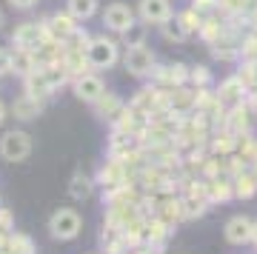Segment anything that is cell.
<instances>
[{
    "instance_id": "6da1fadb",
    "label": "cell",
    "mask_w": 257,
    "mask_h": 254,
    "mask_svg": "<svg viewBox=\"0 0 257 254\" xmlns=\"http://www.w3.org/2000/svg\"><path fill=\"white\" fill-rule=\"evenodd\" d=\"M86 60L92 69L103 72V69H111V66L120 60V43H114L111 37L100 35V37H92L89 46H86Z\"/></svg>"
},
{
    "instance_id": "7a4b0ae2",
    "label": "cell",
    "mask_w": 257,
    "mask_h": 254,
    "mask_svg": "<svg viewBox=\"0 0 257 254\" xmlns=\"http://www.w3.org/2000/svg\"><path fill=\"white\" fill-rule=\"evenodd\" d=\"M32 155V137L23 129H12L0 137V157L9 160V163H20Z\"/></svg>"
},
{
    "instance_id": "3957f363",
    "label": "cell",
    "mask_w": 257,
    "mask_h": 254,
    "mask_svg": "<svg viewBox=\"0 0 257 254\" xmlns=\"http://www.w3.org/2000/svg\"><path fill=\"white\" fill-rule=\"evenodd\" d=\"M83 220L74 209H57L52 217H49V234L55 240H74L80 234Z\"/></svg>"
},
{
    "instance_id": "277c9868",
    "label": "cell",
    "mask_w": 257,
    "mask_h": 254,
    "mask_svg": "<svg viewBox=\"0 0 257 254\" xmlns=\"http://www.w3.org/2000/svg\"><path fill=\"white\" fill-rule=\"evenodd\" d=\"M123 66L135 77H146V74H155L157 69V60H155V52L149 46H128L126 55H123Z\"/></svg>"
},
{
    "instance_id": "5b68a950",
    "label": "cell",
    "mask_w": 257,
    "mask_h": 254,
    "mask_svg": "<svg viewBox=\"0 0 257 254\" xmlns=\"http://www.w3.org/2000/svg\"><path fill=\"white\" fill-rule=\"evenodd\" d=\"M46 26L43 23H20L15 29V35H12V43L15 49H29V52H35L37 46L46 40Z\"/></svg>"
},
{
    "instance_id": "8992f818",
    "label": "cell",
    "mask_w": 257,
    "mask_h": 254,
    "mask_svg": "<svg viewBox=\"0 0 257 254\" xmlns=\"http://www.w3.org/2000/svg\"><path fill=\"white\" fill-rule=\"evenodd\" d=\"M138 12H140V20L152 23V26H163L169 18H175L172 0H140Z\"/></svg>"
},
{
    "instance_id": "52a82bcc",
    "label": "cell",
    "mask_w": 257,
    "mask_h": 254,
    "mask_svg": "<svg viewBox=\"0 0 257 254\" xmlns=\"http://www.w3.org/2000/svg\"><path fill=\"white\" fill-rule=\"evenodd\" d=\"M74 94L80 100H86V103H97V100L106 94V86H103V80L97 77V74L92 72H83L74 77Z\"/></svg>"
},
{
    "instance_id": "ba28073f",
    "label": "cell",
    "mask_w": 257,
    "mask_h": 254,
    "mask_svg": "<svg viewBox=\"0 0 257 254\" xmlns=\"http://www.w3.org/2000/svg\"><path fill=\"white\" fill-rule=\"evenodd\" d=\"M132 23H135V12L128 9L126 3H111L103 12V26L111 29V32H117V35H123Z\"/></svg>"
},
{
    "instance_id": "9c48e42d",
    "label": "cell",
    "mask_w": 257,
    "mask_h": 254,
    "mask_svg": "<svg viewBox=\"0 0 257 254\" xmlns=\"http://www.w3.org/2000/svg\"><path fill=\"white\" fill-rule=\"evenodd\" d=\"M251 231H254V220H248L246 214H234V217L226 223L223 234L231 245H246L251 243Z\"/></svg>"
},
{
    "instance_id": "30bf717a",
    "label": "cell",
    "mask_w": 257,
    "mask_h": 254,
    "mask_svg": "<svg viewBox=\"0 0 257 254\" xmlns=\"http://www.w3.org/2000/svg\"><path fill=\"white\" fill-rule=\"evenodd\" d=\"M43 26H46V35L52 37V40H57V43H66V40L72 37V32L77 29V23H74V18L66 12V15H52V18H49Z\"/></svg>"
},
{
    "instance_id": "8fae6325",
    "label": "cell",
    "mask_w": 257,
    "mask_h": 254,
    "mask_svg": "<svg viewBox=\"0 0 257 254\" xmlns=\"http://www.w3.org/2000/svg\"><path fill=\"white\" fill-rule=\"evenodd\" d=\"M23 86H26V94H32V97H46V94H52V83H49L46 72H43V66H37L32 74H26L23 77Z\"/></svg>"
},
{
    "instance_id": "7c38bea8",
    "label": "cell",
    "mask_w": 257,
    "mask_h": 254,
    "mask_svg": "<svg viewBox=\"0 0 257 254\" xmlns=\"http://www.w3.org/2000/svg\"><path fill=\"white\" fill-rule=\"evenodd\" d=\"M37 55L35 52H29V49H15L12 52V72L20 74V77H26V74H32L37 69Z\"/></svg>"
},
{
    "instance_id": "4fadbf2b",
    "label": "cell",
    "mask_w": 257,
    "mask_h": 254,
    "mask_svg": "<svg viewBox=\"0 0 257 254\" xmlns=\"http://www.w3.org/2000/svg\"><path fill=\"white\" fill-rule=\"evenodd\" d=\"M12 111H15V117H20V120H32L43 111V103H40V97L23 94V97H18L12 103Z\"/></svg>"
},
{
    "instance_id": "5bb4252c",
    "label": "cell",
    "mask_w": 257,
    "mask_h": 254,
    "mask_svg": "<svg viewBox=\"0 0 257 254\" xmlns=\"http://www.w3.org/2000/svg\"><path fill=\"white\" fill-rule=\"evenodd\" d=\"M243 89H246V86H243V77H229V80L220 86V94H217V97H220V103H226V106H234V103L243 100Z\"/></svg>"
},
{
    "instance_id": "9a60e30c",
    "label": "cell",
    "mask_w": 257,
    "mask_h": 254,
    "mask_svg": "<svg viewBox=\"0 0 257 254\" xmlns=\"http://www.w3.org/2000/svg\"><path fill=\"white\" fill-rule=\"evenodd\" d=\"M160 29H163V37H166V40H175V43H183L186 37L192 35V32H189V26L180 20V15H177V18H169Z\"/></svg>"
},
{
    "instance_id": "2e32d148",
    "label": "cell",
    "mask_w": 257,
    "mask_h": 254,
    "mask_svg": "<svg viewBox=\"0 0 257 254\" xmlns=\"http://www.w3.org/2000/svg\"><path fill=\"white\" fill-rule=\"evenodd\" d=\"M66 6L74 20H89L97 15V0H66Z\"/></svg>"
},
{
    "instance_id": "e0dca14e",
    "label": "cell",
    "mask_w": 257,
    "mask_h": 254,
    "mask_svg": "<svg viewBox=\"0 0 257 254\" xmlns=\"http://www.w3.org/2000/svg\"><path fill=\"white\" fill-rule=\"evenodd\" d=\"M89 194H92V177L83 174V172H77L72 177V183H69V197L72 200H86Z\"/></svg>"
},
{
    "instance_id": "ac0fdd59",
    "label": "cell",
    "mask_w": 257,
    "mask_h": 254,
    "mask_svg": "<svg viewBox=\"0 0 257 254\" xmlns=\"http://www.w3.org/2000/svg\"><path fill=\"white\" fill-rule=\"evenodd\" d=\"M146 32H149V23H143V20H135V23H132V26L126 29V32H123V46H146Z\"/></svg>"
},
{
    "instance_id": "d6986e66",
    "label": "cell",
    "mask_w": 257,
    "mask_h": 254,
    "mask_svg": "<svg viewBox=\"0 0 257 254\" xmlns=\"http://www.w3.org/2000/svg\"><path fill=\"white\" fill-rule=\"evenodd\" d=\"M9 251H18V254H35V243H32V237L20 234V231H12L9 234V243H6ZM3 248V251H6Z\"/></svg>"
},
{
    "instance_id": "ffe728a7",
    "label": "cell",
    "mask_w": 257,
    "mask_h": 254,
    "mask_svg": "<svg viewBox=\"0 0 257 254\" xmlns=\"http://www.w3.org/2000/svg\"><path fill=\"white\" fill-rule=\"evenodd\" d=\"M94 106H97V114H100V117H117L120 114V100L114 97V94H103Z\"/></svg>"
},
{
    "instance_id": "44dd1931",
    "label": "cell",
    "mask_w": 257,
    "mask_h": 254,
    "mask_svg": "<svg viewBox=\"0 0 257 254\" xmlns=\"http://www.w3.org/2000/svg\"><path fill=\"white\" fill-rule=\"evenodd\" d=\"M206 211V200H194V197H189L183 203V214L186 217H194V214H203Z\"/></svg>"
},
{
    "instance_id": "7402d4cb",
    "label": "cell",
    "mask_w": 257,
    "mask_h": 254,
    "mask_svg": "<svg viewBox=\"0 0 257 254\" xmlns=\"http://www.w3.org/2000/svg\"><path fill=\"white\" fill-rule=\"evenodd\" d=\"M189 77H192V83H200V86H206L211 80V74L206 72V66H194L192 72H189Z\"/></svg>"
},
{
    "instance_id": "603a6c76",
    "label": "cell",
    "mask_w": 257,
    "mask_h": 254,
    "mask_svg": "<svg viewBox=\"0 0 257 254\" xmlns=\"http://www.w3.org/2000/svg\"><path fill=\"white\" fill-rule=\"evenodd\" d=\"M0 231H15V220H12V211L9 209H0Z\"/></svg>"
},
{
    "instance_id": "cb8c5ba5",
    "label": "cell",
    "mask_w": 257,
    "mask_h": 254,
    "mask_svg": "<svg viewBox=\"0 0 257 254\" xmlns=\"http://www.w3.org/2000/svg\"><path fill=\"white\" fill-rule=\"evenodd\" d=\"M254 186H257V183L251 180V177H240V180H237V191L243 194V197H248V194L254 191Z\"/></svg>"
},
{
    "instance_id": "d4e9b609",
    "label": "cell",
    "mask_w": 257,
    "mask_h": 254,
    "mask_svg": "<svg viewBox=\"0 0 257 254\" xmlns=\"http://www.w3.org/2000/svg\"><path fill=\"white\" fill-rule=\"evenodd\" d=\"M12 72V52L9 49H0V74Z\"/></svg>"
},
{
    "instance_id": "484cf974",
    "label": "cell",
    "mask_w": 257,
    "mask_h": 254,
    "mask_svg": "<svg viewBox=\"0 0 257 254\" xmlns=\"http://www.w3.org/2000/svg\"><path fill=\"white\" fill-rule=\"evenodd\" d=\"M192 9L197 12V15H200V12H209V9H214V0H194Z\"/></svg>"
},
{
    "instance_id": "4316f807",
    "label": "cell",
    "mask_w": 257,
    "mask_h": 254,
    "mask_svg": "<svg viewBox=\"0 0 257 254\" xmlns=\"http://www.w3.org/2000/svg\"><path fill=\"white\" fill-rule=\"evenodd\" d=\"M15 9H32V6H37V0H9Z\"/></svg>"
},
{
    "instance_id": "83f0119b",
    "label": "cell",
    "mask_w": 257,
    "mask_h": 254,
    "mask_svg": "<svg viewBox=\"0 0 257 254\" xmlns=\"http://www.w3.org/2000/svg\"><path fill=\"white\" fill-rule=\"evenodd\" d=\"M3 120H6V106L0 103V126H3Z\"/></svg>"
},
{
    "instance_id": "f1b7e54d",
    "label": "cell",
    "mask_w": 257,
    "mask_h": 254,
    "mask_svg": "<svg viewBox=\"0 0 257 254\" xmlns=\"http://www.w3.org/2000/svg\"><path fill=\"white\" fill-rule=\"evenodd\" d=\"M251 243L257 245V220H254V231H251Z\"/></svg>"
},
{
    "instance_id": "f546056e",
    "label": "cell",
    "mask_w": 257,
    "mask_h": 254,
    "mask_svg": "<svg viewBox=\"0 0 257 254\" xmlns=\"http://www.w3.org/2000/svg\"><path fill=\"white\" fill-rule=\"evenodd\" d=\"M138 254H157V251H155V245H152V248H143V251H138Z\"/></svg>"
},
{
    "instance_id": "4dcf8cb0",
    "label": "cell",
    "mask_w": 257,
    "mask_h": 254,
    "mask_svg": "<svg viewBox=\"0 0 257 254\" xmlns=\"http://www.w3.org/2000/svg\"><path fill=\"white\" fill-rule=\"evenodd\" d=\"M3 23H6V18H3V9H0V26H3Z\"/></svg>"
},
{
    "instance_id": "1f68e13d",
    "label": "cell",
    "mask_w": 257,
    "mask_h": 254,
    "mask_svg": "<svg viewBox=\"0 0 257 254\" xmlns=\"http://www.w3.org/2000/svg\"><path fill=\"white\" fill-rule=\"evenodd\" d=\"M254 152H257V146H254Z\"/></svg>"
}]
</instances>
